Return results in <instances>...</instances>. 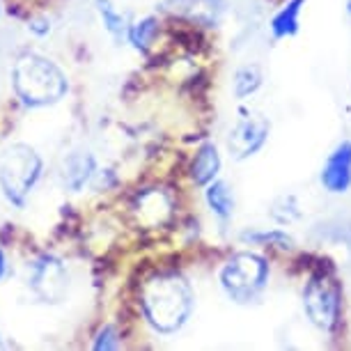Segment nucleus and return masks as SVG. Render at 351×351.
I'll return each mask as SVG.
<instances>
[{"label":"nucleus","instance_id":"obj_1","mask_svg":"<svg viewBox=\"0 0 351 351\" xmlns=\"http://www.w3.org/2000/svg\"><path fill=\"white\" fill-rule=\"evenodd\" d=\"M197 296L191 280L180 271H161L147 278L141 291V313L158 335H175L191 322Z\"/></svg>","mask_w":351,"mask_h":351},{"label":"nucleus","instance_id":"obj_2","mask_svg":"<svg viewBox=\"0 0 351 351\" xmlns=\"http://www.w3.org/2000/svg\"><path fill=\"white\" fill-rule=\"evenodd\" d=\"M271 282L267 257L255 250H239L230 255L218 269V287L234 306L250 308L262 301Z\"/></svg>","mask_w":351,"mask_h":351},{"label":"nucleus","instance_id":"obj_3","mask_svg":"<svg viewBox=\"0 0 351 351\" xmlns=\"http://www.w3.org/2000/svg\"><path fill=\"white\" fill-rule=\"evenodd\" d=\"M303 315L319 333L330 335L340 324L342 315V289L328 271H315L308 276L301 291Z\"/></svg>","mask_w":351,"mask_h":351},{"label":"nucleus","instance_id":"obj_4","mask_svg":"<svg viewBox=\"0 0 351 351\" xmlns=\"http://www.w3.org/2000/svg\"><path fill=\"white\" fill-rule=\"evenodd\" d=\"M39 177H42V158L25 145H14L0 163V186L5 197L16 207H23L25 195Z\"/></svg>","mask_w":351,"mask_h":351},{"label":"nucleus","instance_id":"obj_5","mask_svg":"<svg viewBox=\"0 0 351 351\" xmlns=\"http://www.w3.org/2000/svg\"><path fill=\"white\" fill-rule=\"evenodd\" d=\"M269 136H271V124L267 117L246 112V115H241L230 127L228 138H225V147H228L232 161L243 163L248 158L257 156L267 147Z\"/></svg>","mask_w":351,"mask_h":351},{"label":"nucleus","instance_id":"obj_6","mask_svg":"<svg viewBox=\"0 0 351 351\" xmlns=\"http://www.w3.org/2000/svg\"><path fill=\"white\" fill-rule=\"evenodd\" d=\"M158 8L200 28H218L228 16V0H161Z\"/></svg>","mask_w":351,"mask_h":351},{"label":"nucleus","instance_id":"obj_7","mask_svg":"<svg viewBox=\"0 0 351 351\" xmlns=\"http://www.w3.org/2000/svg\"><path fill=\"white\" fill-rule=\"evenodd\" d=\"M319 184L328 195H344L351 189V141H340L319 168Z\"/></svg>","mask_w":351,"mask_h":351},{"label":"nucleus","instance_id":"obj_8","mask_svg":"<svg viewBox=\"0 0 351 351\" xmlns=\"http://www.w3.org/2000/svg\"><path fill=\"white\" fill-rule=\"evenodd\" d=\"M221 170H223V156L218 152V145L211 143V141H204L200 147L195 149V156L191 161V168H189V177L195 186H207L214 180L221 177Z\"/></svg>","mask_w":351,"mask_h":351},{"label":"nucleus","instance_id":"obj_9","mask_svg":"<svg viewBox=\"0 0 351 351\" xmlns=\"http://www.w3.org/2000/svg\"><path fill=\"white\" fill-rule=\"evenodd\" d=\"M204 202H207V209L211 211V216L216 218L221 225H228L232 218H234V191L225 180H214L211 184L204 186Z\"/></svg>","mask_w":351,"mask_h":351},{"label":"nucleus","instance_id":"obj_10","mask_svg":"<svg viewBox=\"0 0 351 351\" xmlns=\"http://www.w3.org/2000/svg\"><path fill=\"white\" fill-rule=\"evenodd\" d=\"M303 5H306V0H287V3L271 16L269 30H271V35H274V39H289V37L299 35Z\"/></svg>","mask_w":351,"mask_h":351},{"label":"nucleus","instance_id":"obj_11","mask_svg":"<svg viewBox=\"0 0 351 351\" xmlns=\"http://www.w3.org/2000/svg\"><path fill=\"white\" fill-rule=\"evenodd\" d=\"M97 161L90 152H74L67 161H64V184L78 193L92 177H95Z\"/></svg>","mask_w":351,"mask_h":351},{"label":"nucleus","instance_id":"obj_12","mask_svg":"<svg viewBox=\"0 0 351 351\" xmlns=\"http://www.w3.org/2000/svg\"><path fill=\"white\" fill-rule=\"evenodd\" d=\"M262 85H264V71L255 62L241 64L232 74V95H234V99H239V101H246L248 97L257 95L262 90Z\"/></svg>","mask_w":351,"mask_h":351},{"label":"nucleus","instance_id":"obj_13","mask_svg":"<svg viewBox=\"0 0 351 351\" xmlns=\"http://www.w3.org/2000/svg\"><path fill=\"white\" fill-rule=\"evenodd\" d=\"M241 241L246 246H267L276 250H294L296 241L287 230L282 228H260L241 232Z\"/></svg>","mask_w":351,"mask_h":351},{"label":"nucleus","instance_id":"obj_14","mask_svg":"<svg viewBox=\"0 0 351 351\" xmlns=\"http://www.w3.org/2000/svg\"><path fill=\"white\" fill-rule=\"evenodd\" d=\"M95 8L99 12V16H101V23H104L106 32H108L115 42L127 39V32H129L131 23L127 21V16H124L115 5H112V0H95Z\"/></svg>","mask_w":351,"mask_h":351},{"label":"nucleus","instance_id":"obj_15","mask_svg":"<svg viewBox=\"0 0 351 351\" xmlns=\"http://www.w3.org/2000/svg\"><path fill=\"white\" fill-rule=\"evenodd\" d=\"M158 19L156 16H143L141 21L131 23L129 25V32H127V39L129 44L134 46L136 51L141 53H147L154 44V39L158 35Z\"/></svg>","mask_w":351,"mask_h":351},{"label":"nucleus","instance_id":"obj_16","mask_svg":"<svg viewBox=\"0 0 351 351\" xmlns=\"http://www.w3.org/2000/svg\"><path fill=\"white\" fill-rule=\"evenodd\" d=\"M271 218L278 225H291L294 221L301 218V207L296 202L294 195H280L276 197L274 204H271Z\"/></svg>","mask_w":351,"mask_h":351},{"label":"nucleus","instance_id":"obj_17","mask_svg":"<svg viewBox=\"0 0 351 351\" xmlns=\"http://www.w3.org/2000/svg\"><path fill=\"white\" fill-rule=\"evenodd\" d=\"M122 337L120 330H117L115 324H104L101 328L97 330L95 342H92V349L95 351H112V349H120Z\"/></svg>","mask_w":351,"mask_h":351},{"label":"nucleus","instance_id":"obj_18","mask_svg":"<svg viewBox=\"0 0 351 351\" xmlns=\"http://www.w3.org/2000/svg\"><path fill=\"white\" fill-rule=\"evenodd\" d=\"M28 28L35 32V35H39V37H44L46 32L51 30V25H49V21H46V19H35V21H30V25Z\"/></svg>","mask_w":351,"mask_h":351},{"label":"nucleus","instance_id":"obj_19","mask_svg":"<svg viewBox=\"0 0 351 351\" xmlns=\"http://www.w3.org/2000/svg\"><path fill=\"white\" fill-rule=\"evenodd\" d=\"M5 271H8V264H5V255H3V250H0V278L5 276Z\"/></svg>","mask_w":351,"mask_h":351},{"label":"nucleus","instance_id":"obj_20","mask_svg":"<svg viewBox=\"0 0 351 351\" xmlns=\"http://www.w3.org/2000/svg\"><path fill=\"white\" fill-rule=\"evenodd\" d=\"M344 12L351 16V0H344Z\"/></svg>","mask_w":351,"mask_h":351}]
</instances>
